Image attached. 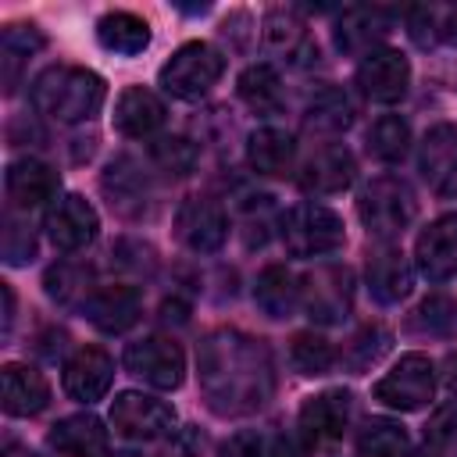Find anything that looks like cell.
I'll return each instance as SVG.
<instances>
[{
	"mask_svg": "<svg viewBox=\"0 0 457 457\" xmlns=\"http://www.w3.org/2000/svg\"><path fill=\"white\" fill-rule=\"evenodd\" d=\"M43 286H46V296L57 300V303H75V300L86 303L89 293H93V286H89V268H86V264H75V261L54 264V268L46 271Z\"/></svg>",
	"mask_w": 457,
	"mask_h": 457,
	"instance_id": "cell-36",
	"label": "cell"
},
{
	"mask_svg": "<svg viewBox=\"0 0 457 457\" xmlns=\"http://www.w3.org/2000/svg\"><path fill=\"white\" fill-rule=\"evenodd\" d=\"M407 82H411V64H407V57L400 50L378 46L375 54L361 57V64H357V86L375 104H396V100H403Z\"/></svg>",
	"mask_w": 457,
	"mask_h": 457,
	"instance_id": "cell-12",
	"label": "cell"
},
{
	"mask_svg": "<svg viewBox=\"0 0 457 457\" xmlns=\"http://www.w3.org/2000/svg\"><path fill=\"white\" fill-rule=\"evenodd\" d=\"M125 368L154 389H179L186 378L182 346L175 339H164V336H146L139 343H129Z\"/></svg>",
	"mask_w": 457,
	"mask_h": 457,
	"instance_id": "cell-8",
	"label": "cell"
},
{
	"mask_svg": "<svg viewBox=\"0 0 457 457\" xmlns=\"http://www.w3.org/2000/svg\"><path fill=\"white\" fill-rule=\"evenodd\" d=\"M104 193L111 196V207L129 211V204H139V200L146 196V175L139 171L136 161L118 157V161H111L107 171H104Z\"/></svg>",
	"mask_w": 457,
	"mask_h": 457,
	"instance_id": "cell-35",
	"label": "cell"
},
{
	"mask_svg": "<svg viewBox=\"0 0 457 457\" xmlns=\"http://www.w3.org/2000/svg\"><path fill=\"white\" fill-rule=\"evenodd\" d=\"M389 346H393V336H389V328H382V325H364L350 343H346V350H343V364L350 368V371H368L371 364H378L386 353H389Z\"/></svg>",
	"mask_w": 457,
	"mask_h": 457,
	"instance_id": "cell-37",
	"label": "cell"
},
{
	"mask_svg": "<svg viewBox=\"0 0 457 457\" xmlns=\"http://www.w3.org/2000/svg\"><path fill=\"white\" fill-rule=\"evenodd\" d=\"M86 318L100 328V332H125L139 321L143 314V296L136 286L114 282V286H96L89 293V300L82 303Z\"/></svg>",
	"mask_w": 457,
	"mask_h": 457,
	"instance_id": "cell-18",
	"label": "cell"
},
{
	"mask_svg": "<svg viewBox=\"0 0 457 457\" xmlns=\"http://www.w3.org/2000/svg\"><path fill=\"white\" fill-rule=\"evenodd\" d=\"M407 146H411V125L400 114H382V118L371 121V129H368V154L375 161L396 164V161H403Z\"/></svg>",
	"mask_w": 457,
	"mask_h": 457,
	"instance_id": "cell-33",
	"label": "cell"
},
{
	"mask_svg": "<svg viewBox=\"0 0 457 457\" xmlns=\"http://www.w3.org/2000/svg\"><path fill=\"white\" fill-rule=\"evenodd\" d=\"M96 228H100V218H96L93 204L86 196H79V193L61 196L46 211V236L64 253H75V250L89 246L96 239Z\"/></svg>",
	"mask_w": 457,
	"mask_h": 457,
	"instance_id": "cell-13",
	"label": "cell"
},
{
	"mask_svg": "<svg viewBox=\"0 0 457 457\" xmlns=\"http://www.w3.org/2000/svg\"><path fill=\"white\" fill-rule=\"evenodd\" d=\"M443 368H446V375H443V378H446V386H450V389L457 393V353H446Z\"/></svg>",
	"mask_w": 457,
	"mask_h": 457,
	"instance_id": "cell-45",
	"label": "cell"
},
{
	"mask_svg": "<svg viewBox=\"0 0 457 457\" xmlns=\"http://www.w3.org/2000/svg\"><path fill=\"white\" fill-rule=\"evenodd\" d=\"M221 71H225V57L211 43H186L161 68L157 82L164 93H171L179 100H200L204 93H211V86L221 79Z\"/></svg>",
	"mask_w": 457,
	"mask_h": 457,
	"instance_id": "cell-5",
	"label": "cell"
},
{
	"mask_svg": "<svg viewBox=\"0 0 457 457\" xmlns=\"http://www.w3.org/2000/svg\"><path fill=\"white\" fill-rule=\"evenodd\" d=\"M36 257V236L25 221H18L14 214H7L4 221V261L7 264H25Z\"/></svg>",
	"mask_w": 457,
	"mask_h": 457,
	"instance_id": "cell-42",
	"label": "cell"
},
{
	"mask_svg": "<svg viewBox=\"0 0 457 457\" xmlns=\"http://www.w3.org/2000/svg\"><path fill=\"white\" fill-rule=\"evenodd\" d=\"M357 179V161L343 143L321 146L300 171V189L311 196H336Z\"/></svg>",
	"mask_w": 457,
	"mask_h": 457,
	"instance_id": "cell-19",
	"label": "cell"
},
{
	"mask_svg": "<svg viewBox=\"0 0 457 457\" xmlns=\"http://www.w3.org/2000/svg\"><path fill=\"white\" fill-rule=\"evenodd\" d=\"M114 378V361L100 350V346H79L68 361H64V393L79 403H93L111 389Z\"/></svg>",
	"mask_w": 457,
	"mask_h": 457,
	"instance_id": "cell-17",
	"label": "cell"
},
{
	"mask_svg": "<svg viewBox=\"0 0 457 457\" xmlns=\"http://www.w3.org/2000/svg\"><path fill=\"white\" fill-rule=\"evenodd\" d=\"M421 175L432 186V193L453 200L457 196V125H436L421 139L418 154Z\"/></svg>",
	"mask_w": 457,
	"mask_h": 457,
	"instance_id": "cell-16",
	"label": "cell"
},
{
	"mask_svg": "<svg viewBox=\"0 0 457 457\" xmlns=\"http://www.w3.org/2000/svg\"><path fill=\"white\" fill-rule=\"evenodd\" d=\"M175 236L193 253H214L228 236V214L207 196H189L175 214Z\"/></svg>",
	"mask_w": 457,
	"mask_h": 457,
	"instance_id": "cell-11",
	"label": "cell"
},
{
	"mask_svg": "<svg viewBox=\"0 0 457 457\" xmlns=\"http://www.w3.org/2000/svg\"><path fill=\"white\" fill-rule=\"evenodd\" d=\"M200 446H204L200 428L182 425V428H175V432H168V436H164V443H161V453H157V457H196V453H200Z\"/></svg>",
	"mask_w": 457,
	"mask_h": 457,
	"instance_id": "cell-43",
	"label": "cell"
},
{
	"mask_svg": "<svg viewBox=\"0 0 457 457\" xmlns=\"http://www.w3.org/2000/svg\"><path fill=\"white\" fill-rule=\"evenodd\" d=\"M46 439L64 457H107V428L96 414H68L50 428Z\"/></svg>",
	"mask_w": 457,
	"mask_h": 457,
	"instance_id": "cell-21",
	"label": "cell"
},
{
	"mask_svg": "<svg viewBox=\"0 0 457 457\" xmlns=\"http://www.w3.org/2000/svg\"><path fill=\"white\" fill-rule=\"evenodd\" d=\"M4 457H39V453H36V450H29V446H14V443H11Z\"/></svg>",
	"mask_w": 457,
	"mask_h": 457,
	"instance_id": "cell-48",
	"label": "cell"
},
{
	"mask_svg": "<svg viewBox=\"0 0 457 457\" xmlns=\"http://www.w3.org/2000/svg\"><path fill=\"white\" fill-rule=\"evenodd\" d=\"M386 32H389V21H386V14L378 7H353L336 25V46L346 50V54L368 57V54L378 50L375 43H382Z\"/></svg>",
	"mask_w": 457,
	"mask_h": 457,
	"instance_id": "cell-25",
	"label": "cell"
},
{
	"mask_svg": "<svg viewBox=\"0 0 457 457\" xmlns=\"http://www.w3.org/2000/svg\"><path fill=\"white\" fill-rule=\"evenodd\" d=\"M150 161L168 175H189L196 164V146L186 136H161L150 143Z\"/></svg>",
	"mask_w": 457,
	"mask_h": 457,
	"instance_id": "cell-39",
	"label": "cell"
},
{
	"mask_svg": "<svg viewBox=\"0 0 457 457\" xmlns=\"http://www.w3.org/2000/svg\"><path fill=\"white\" fill-rule=\"evenodd\" d=\"M196 375L207 407L221 418H243L261 411L275 393L271 353L264 339L236 328H214L196 350Z\"/></svg>",
	"mask_w": 457,
	"mask_h": 457,
	"instance_id": "cell-1",
	"label": "cell"
},
{
	"mask_svg": "<svg viewBox=\"0 0 457 457\" xmlns=\"http://www.w3.org/2000/svg\"><path fill=\"white\" fill-rule=\"evenodd\" d=\"M350 121H353V104H350V96H346L343 89H336V86L318 89V93L311 96V104H307V114H303V125H307L311 132H339V129H346Z\"/></svg>",
	"mask_w": 457,
	"mask_h": 457,
	"instance_id": "cell-31",
	"label": "cell"
},
{
	"mask_svg": "<svg viewBox=\"0 0 457 457\" xmlns=\"http://www.w3.org/2000/svg\"><path fill=\"white\" fill-rule=\"evenodd\" d=\"M300 439L307 450H321L343 439L346 425H350V393L346 389H325L318 396H311L300 407Z\"/></svg>",
	"mask_w": 457,
	"mask_h": 457,
	"instance_id": "cell-10",
	"label": "cell"
},
{
	"mask_svg": "<svg viewBox=\"0 0 457 457\" xmlns=\"http://www.w3.org/2000/svg\"><path fill=\"white\" fill-rule=\"evenodd\" d=\"M407 32L418 46L457 43V4H421L407 11Z\"/></svg>",
	"mask_w": 457,
	"mask_h": 457,
	"instance_id": "cell-29",
	"label": "cell"
},
{
	"mask_svg": "<svg viewBox=\"0 0 457 457\" xmlns=\"http://www.w3.org/2000/svg\"><path fill=\"white\" fill-rule=\"evenodd\" d=\"M343 218L321 204H296L282 218V243L293 257H321L343 246Z\"/></svg>",
	"mask_w": 457,
	"mask_h": 457,
	"instance_id": "cell-4",
	"label": "cell"
},
{
	"mask_svg": "<svg viewBox=\"0 0 457 457\" xmlns=\"http://www.w3.org/2000/svg\"><path fill=\"white\" fill-rule=\"evenodd\" d=\"M296 143L282 129H257L246 143V161L257 175H286L293 168Z\"/></svg>",
	"mask_w": 457,
	"mask_h": 457,
	"instance_id": "cell-27",
	"label": "cell"
},
{
	"mask_svg": "<svg viewBox=\"0 0 457 457\" xmlns=\"http://www.w3.org/2000/svg\"><path fill=\"white\" fill-rule=\"evenodd\" d=\"M375 400L393 411H421L436 393V368L425 353H403L378 382Z\"/></svg>",
	"mask_w": 457,
	"mask_h": 457,
	"instance_id": "cell-6",
	"label": "cell"
},
{
	"mask_svg": "<svg viewBox=\"0 0 457 457\" xmlns=\"http://www.w3.org/2000/svg\"><path fill=\"white\" fill-rule=\"evenodd\" d=\"M289 361L300 375H325L336 364V350L318 332H296L289 339Z\"/></svg>",
	"mask_w": 457,
	"mask_h": 457,
	"instance_id": "cell-38",
	"label": "cell"
},
{
	"mask_svg": "<svg viewBox=\"0 0 457 457\" xmlns=\"http://www.w3.org/2000/svg\"><path fill=\"white\" fill-rule=\"evenodd\" d=\"M96 39H100L104 50H111L118 57H136L150 46V25L139 14L111 11L96 21Z\"/></svg>",
	"mask_w": 457,
	"mask_h": 457,
	"instance_id": "cell-26",
	"label": "cell"
},
{
	"mask_svg": "<svg viewBox=\"0 0 457 457\" xmlns=\"http://www.w3.org/2000/svg\"><path fill=\"white\" fill-rule=\"evenodd\" d=\"M218 457H264L257 432H236L218 446Z\"/></svg>",
	"mask_w": 457,
	"mask_h": 457,
	"instance_id": "cell-44",
	"label": "cell"
},
{
	"mask_svg": "<svg viewBox=\"0 0 457 457\" xmlns=\"http://www.w3.org/2000/svg\"><path fill=\"white\" fill-rule=\"evenodd\" d=\"M411 457H432V453H428V450H421V453H411Z\"/></svg>",
	"mask_w": 457,
	"mask_h": 457,
	"instance_id": "cell-50",
	"label": "cell"
},
{
	"mask_svg": "<svg viewBox=\"0 0 457 457\" xmlns=\"http://www.w3.org/2000/svg\"><path fill=\"white\" fill-rule=\"evenodd\" d=\"M425 443L436 450H457V400H446L432 411L425 425Z\"/></svg>",
	"mask_w": 457,
	"mask_h": 457,
	"instance_id": "cell-41",
	"label": "cell"
},
{
	"mask_svg": "<svg viewBox=\"0 0 457 457\" xmlns=\"http://www.w3.org/2000/svg\"><path fill=\"white\" fill-rule=\"evenodd\" d=\"M32 107L54 121L75 125L93 118L104 100H107V86L96 71L79 68V64H50L46 71H39L32 79Z\"/></svg>",
	"mask_w": 457,
	"mask_h": 457,
	"instance_id": "cell-2",
	"label": "cell"
},
{
	"mask_svg": "<svg viewBox=\"0 0 457 457\" xmlns=\"http://www.w3.org/2000/svg\"><path fill=\"white\" fill-rule=\"evenodd\" d=\"M275 457H300V450H296V443L293 439H275Z\"/></svg>",
	"mask_w": 457,
	"mask_h": 457,
	"instance_id": "cell-46",
	"label": "cell"
},
{
	"mask_svg": "<svg viewBox=\"0 0 457 457\" xmlns=\"http://www.w3.org/2000/svg\"><path fill=\"white\" fill-rule=\"evenodd\" d=\"M414 264L428 282H446L457 275V214H443L421 228L414 243Z\"/></svg>",
	"mask_w": 457,
	"mask_h": 457,
	"instance_id": "cell-14",
	"label": "cell"
},
{
	"mask_svg": "<svg viewBox=\"0 0 457 457\" xmlns=\"http://www.w3.org/2000/svg\"><path fill=\"white\" fill-rule=\"evenodd\" d=\"M264 46L271 54H282L293 64H307L311 61L307 54L318 57V46L311 43L307 25L300 21V14L293 7H271L264 14Z\"/></svg>",
	"mask_w": 457,
	"mask_h": 457,
	"instance_id": "cell-22",
	"label": "cell"
},
{
	"mask_svg": "<svg viewBox=\"0 0 457 457\" xmlns=\"http://www.w3.org/2000/svg\"><path fill=\"white\" fill-rule=\"evenodd\" d=\"M164 125V104L143 86H129L114 104V129L129 139H143Z\"/></svg>",
	"mask_w": 457,
	"mask_h": 457,
	"instance_id": "cell-24",
	"label": "cell"
},
{
	"mask_svg": "<svg viewBox=\"0 0 457 457\" xmlns=\"http://www.w3.org/2000/svg\"><path fill=\"white\" fill-rule=\"evenodd\" d=\"M107 457H139V453H132V450H118V453H107Z\"/></svg>",
	"mask_w": 457,
	"mask_h": 457,
	"instance_id": "cell-49",
	"label": "cell"
},
{
	"mask_svg": "<svg viewBox=\"0 0 457 457\" xmlns=\"http://www.w3.org/2000/svg\"><path fill=\"white\" fill-rule=\"evenodd\" d=\"M253 303L268 314V318H289L300 303V286L296 278L282 268V264H268L261 275H257V286H253Z\"/></svg>",
	"mask_w": 457,
	"mask_h": 457,
	"instance_id": "cell-28",
	"label": "cell"
},
{
	"mask_svg": "<svg viewBox=\"0 0 457 457\" xmlns=\"http://www.w3.org/2000/svg\"><path fill=\"white\" fill-rule=\"evenodd\" d=\"M43 46V36L36 32V25H7L0 36V64H4V89L11 93L18 82V71L25 68V61Z\"/></svg>",
	"mask_w": 457,
	"mask_h": 457,
	"instance_id": "cell-32",
	"label": "cell"
},
{
	"mask_svg": "<svg viewBox=\"0 0 457 457\" xmlns=\"http://www.w3.org/2000/svg\"><path fill=\"white\" fill-rule=\"evenodd\" d=\"M239 100L257 114H278L282 111V79L271 64H250L239 75Z\"/></svg>",
	"mask_w": 457,
	"mask_h": 457,
	"instance_id": "cell-30",
	"label": "cell"
},
{
	"mask_svg": "<svg viewBox=\"0 0 457 457\" xmlns=\"http://www.w3.org/2000/svg\"><path fill=\"white\" fill-rule=\"evenodd\" d=\"M4 332L11 328V318H14V293H11V286H4Z\"/></svg>",
	"mask_w": 457,
	"mask_h": 457,
	"instance_id": "cell-47",
	"label": "cell"
},
{
	"mask_svg": "<svg viewBox=\"0 0 457 457\" xmlns=\"http://www.w3.org/2000/svg\"><path fill=\"white\" fill-rule=\"evenodd\" d=\"M450 82H453V89H457V71H453V75H450Z\"/></svg>",
	"mask_w": 457,
	"mask_h": 457,
	"instance_id": "cell-51",
	"label": "cell"
},
{
	"mask_svg": "<svg viewBox=\"0 0 457 457\" xmlns=\"http://www.w3.org/2000/svg\"><path fill=\"white\" fill-rule=\"evenodd\" d=\"M111 425L118 436L125 439H139V443H150V439H164L168 432H175V407L157 400V396H146V393H118L114 403H111Z\"/></svg>",
	"mask_w": 457,
	"mask_h": 457,
	"instance_id": "cell-7",
	"label": "cell"
},
{
	"mask_svg": "<svg viewBox=\"0 0 457 457\" xmlns=\"http://www.w3.org/2000/svg\"><path fill=\"white\" fill-rule=\"evenodd\" d=\"M357 214L364 221V228L371 236H378L382 243H393L396 236H403V228L414 221L418 214V200L411 193V186L396 175H378L371 179L361 196H357Z\"/></svg>",
	"mask_w": 457,
	"mask_h": 457,
	"instance_id": "cell-3",
	"label": "cell"
},
{
	"mask_svg": "<svg viewBox=\"0 0 457 457\" xmlns=\"http://www.w3.org/2000/svg\"><path fill=\"white\" fill-rule=\"evenodd\" d=\"M411 325L418 332H428V336H446L453 325H457V307L450 296H428L414 314H411Z\"/></svg>",
	"mask_w": 457,
	"mask_h": 457,
	"instance_id": "cell-40",
	"label": "cell"
},
{
	"mask_svg": "<svg viewBox=\"0 0 457 457\" xmlns=\"http://www.w3.org/2000/svg\"><path fill=\"white\" fill-rule=\"evenodd\" d=\"M4 411L14 418H32L50 403V386L32 364H4Z\"/></svg>",
	"mask_w": 457,
	"mask_h": 457,
	"instance_id": "cell-23",
	"label": "cell"
},
{
	"mask_svg": "<svg viewBox=\"0 0 457 457\" xmlns=\"http://www.w3.org/2000/svg\"><path fill=\"white\" fill-rule=\"evenodd\" d=\"M407 432L393 418H368L357 432V453L361 457H403Z\"/></svg>",
	"mask_w": 457,
	"mask_h": 457,
	"instance_id": "cell-34",
	"label": "cell"
},
{
	"mask_svg": "<svg viewBox=\"0 0 457 457\" xmlns=\"http://www.w3.org/2000/svg\"><path fill=\"white\" fill-rule=\"evenodd\" d=\"M61 189V175L36 161V157H21L14 164H7V175H4V193H7V204L11 211H32V207H43L57 196Z\"/></svg>",
	"mask_w": 457,
	"mask_h": 457,
	"instance_id": "cell-15",
	"label": "cell"
},
{
	"mask_svg": "<svg viewBox=\"0 0 457 457\" xmlns=\"http://www.w3.org/2000/svg\"><path fill=\"white\" fill-rule=\"evenodd\" d=\"M414 286V268L400 246L378 243L368 253V289L378 303H400Z\"/></svg>",
	"mask_w": 457,
	"mask_h": 457,
	"instance_id": "cell-20",
	"label": "cell"
},
{
	"mask_svg": "<svg viewBox=\"0 0 457 457\" xmlns=\"http://www.w3.org/2000/svg\"><path fill=\"white\" fill-rule=\"evenodd\" d=\"M300 303L314 321H325V325L343 321L353 307V275H350V268L328 264V268L311 271L300 286Z\"/></svg>",
	"mask_w": 457,
	"mask_h": 457,
	"instance_id": "cell-9",
	"label": "cell"
}]
</instances>
